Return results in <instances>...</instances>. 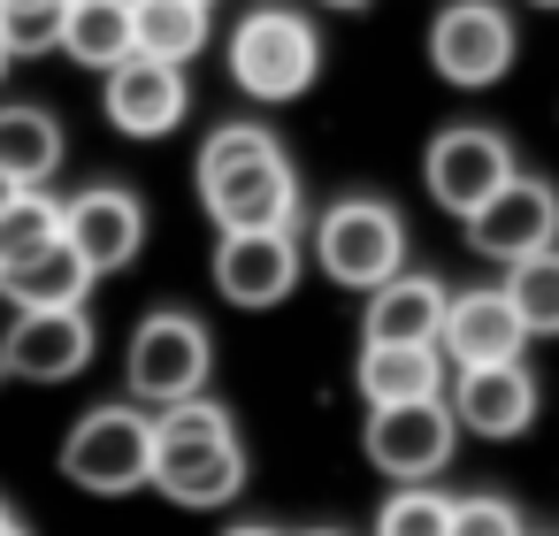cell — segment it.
<instances>
[{
    "mask_svg": "<svg viewBox=\"0 0 559 536\" xmlns=\"http://www.w3.org/2000/svg\"><path fill=\"white\" fill-rule=\"evenodd\" d=\"M506 177H513V146L498 131H483V123H452L421 154V184H429V200L444 215H475Z\"/></svg>",
    "mask_w": 559,
    "mask_h": 536,
    "instance_id": "cell-9",
    "label": "cell"
},
{
    "mask_svg": "<svg viewBox=\"0 0 559 536\" xmlns=\"http://www.w3.org/2000/svg\"><path fill=\"white\" fill-rule=\"evenodd\" d=\"M146 467H154V421L131 414V406H93L70 437H62V475L93 498H123V490H146Z\"/></svg>",
    "mask_w": 559,
    "mask_h": 536,
    "instance_id": "cell-5",
    "label": "cell"
},
{
    "mask_svg": "<svg viewBox=\"0 0 559 536\" xmlns=\"http://www.w3.org/2000/svg\"><path fill=\"white\" fill-rule=\"evenodd\" d=\"M444 536H521V513L506 498L475 490V498H452V528Z\"/></svg>",
    "mask_w": 559,
    "mask_h": 536,
    "instance_id": "cell-27",
    "label": "cell"
},
{
    "mask_svg": "<svg viewBox=\"0 0 559 536\" xmlns=\"http://www.w3.org/2000/svg\"><path fill=\"white\" fill-rule=\"evenodd\" d=\"M0 9H9V0H0Z\"/></svg>",
    "mask_w": 559,
    "mask_h": 536,
    "instance_id": "cell-36",
    "label": "cell"
},
{
    "mask_svg": "<svg viewBox=\"0 0 559 536\" xmlns=\"http://www.w3.org/2000/svg\"><path fill=\"white\" fill-rule=\"evenodd\" d=\"M0 78H9V47H0Z\"/></svg>",
    "mask_w": 559,
    "mask_h": 536,
    "instance_id": "cell-34",
    "label": "cell"
},
{
    "mask_svg": "<svg viewBox=\"0 0 559 536\" xmlns=\"http://www.w3.org/2000/svg\"><path fill=\"white\" fill-rule=\"evenodd\" d=\"M322 9H368V0H322Z\"/></svg>",
    "mask_w": 559,
    "mask_h": 536,
    "instance_id": "cell-30",
    "label": "cell"
},
{
    "mask_svg": "<svg viewBox=\"0 0 559 536\" xmlns=\"http://www.w3.org/2000/svg\"><path fill=\"white\" fill-rule=\"evenodd\" d=\"M452 437H460V421H452V406H444V398L368 406V429H360L368 460H376L383 475H399V483H429V475L452 460Z\"/></svg>",
    "mask_w": 559,
    "mask_h": 536,
    "instance_id": "cell-10",
    "label": "cell"
},
{
    "mask_svg": "<svg viewBox=\"0 0 559 536\" xmlns=\"http://www.w3.org/2000/svg\"><path fill=\"white\" fill-rule=\"evenodd\" d=\"M62 246H70L93 276H116V269H131L139 246H146V207H139L123 184H93V192H78V200L62 207Z\"/></svg>",
    "mask_w": 559,
    "mask_h": 536,
    "instance_id": "cell-12",
    "label": "cell"
},
{
    "mask_svg": "<svg viewBox=\"0 0 559 536\" xmlns=\"http://www.w3.org/2000/svg\"><path fill=\"white\" fill-rule=\"evenodd\" d=\"M16 192H24V184H9V177H0V207H9V200H16Z\"/></svg>",
    "mask_w": 559,
    "mask_h": 536,
    "instance_id": "cell-29",
    "label": "cell"
},
{
    "mask_svg": "<svg viewBox=\"0 0 559 536\" xmlns=\"http://www.w3.org/2000/svg\"><path fill=\"white\" fill-rule=\"evenodd\" d=\"M230 536H276V528H269V521H246V528H230Z\"/></svg>",
    "mask_w": 559,
    "mask_h": 536,
    "instance_id": "cell-28",
    "label": "cell"
},
{
    "mask_svg": "<svg viewBox=\"0 0 559 536\" xmlns=\"http://www.w3.org/2000/svg\"><path fill=\"white\" fill-rule=\"evenodd\" d=\"M207 368H215V337H207L192 314L162 307V314H146V322L131 330V360H123V376H131V391H139L146 406L200 398V391H207Z\"/></svg>",
    "mask_w": 559,
    "mask_h": 536,
    "instance_id": "cell-6",
    "label": "cell"
},
{
    "mask_svg": "<svg viewBox=\"0 0 559 536\" xmlns=\"http://www.w3.org/2000/svg\"><path fill=\"white\" fill-rule=\"evenodd\" d=\"M521 536H528V528H521Z\"/></svg>",
    "mask_w": 559,
    "mask_h": 536,
    "instance_id": "cell-38",
    "label": "cell"
},
{
    "mask_svg": "<svg viewBox=\"0 0 559 536\" xmlns=\"http://www.w3.org/2000/svg\"><path fill=\"white\" fill-rule=\"evenodd\" d=\"M353 383L368 406H414V398H444V360L437 345H368Z\"/></svg>",
    "mask_w": 559,
    "mask_h": 536,
    "instance_id": "cell-18",
    "label": "cell"
},
{
    "mask_svg": "<svg viewBox=\"0 0 559 536\" xmlns=\"http://www.w3.org/2000/svg\"><path fill=\"white\" fill-rule=\"evenodd\" d=\"M55 47L85 70H116L131 55V0H62V39Z\"/></svg>",
    "mask_w": 559,
    "mask_h": 536,
    "instance_id": "cell-20",
    "label": "cell"
},
{
    "mask_svg": "<svg viewBox=\"0 0 559 536\" xmlns=\"http://www.w3.org/2000/svg\"><path fill=\"white\" fill-rule=\"evenodd\" d=\"M62 169V123L47 108H0V177L39 192Z\"/></svg>",
    "mask_w": 559,
    "mask_h": 536,
    "instance_id": "cell-21",
    "label": "cell"
},
{
    "mask_svg": "<svg viewBox=\"0 0 559 536\" xmlns=\"http://www.w3.org/2000/svg\"><path fill=\"white\" fill-rule=\"evenodd\" d=\"M55 238H62V207L47 192H16L9 207H0V276H9L16 261H32V253H47Z\"/></svg>",
    "mask_w": 559,
    "mask_h": 536,
    "instance_id": "cell-24",
    "label": "cell"
},
{
    "mask_svg": "<svg viewBox=\"0 0 559 536\" xmlns=\"http://www.w3.org/2000/svg\"><path fill=\"white\" fill-rule=\"evenodd\" d=\"M307 536H345V528H307Z\"/></svg>",
    "mask_w": 559,
    "mask_h": 536,
    "instance_id": "cell-33",
    "label": "cell"
},
{
    "mask_svg": "<svg viewBox=\"0 0 559 536\" xmlns=\"http://www.w3.org/2000/svg\"><path fill=\"white\" fill-rule=\"evenodd\" d=\"M200 47H207V0H131V55L185 70Z\"/></svg>",
    "mask_w": 559,
    "mask_h": 536,
    "instance_id": "cell-19",
    "label": "cell"
},
{
    "mask_svg": "<svg viewBox=\"0 0 559 536\" xmlns=\"http://www.w3.org/2000/svg\"><path fill=\"white\" fill-rule=\"evenodd\" d=\"M215 291L230 307H276L299 291V238L292 230H223L215 246Z\"/></svg>",
    "mask_w": 559,
    "mask_h": 536,
    "instance_id": "cell-14",
    "label": "cell"
},
{
    "mask_svg": "<svg viewBox=\"0 0 559 536\" xmlns=\"http://www.w3.org/2000/svg\"><path fill=\"white\" fill-rule=\"evenodd\" d=\"M9 521H16V513H9V505H0V536H9Z\"/></svg>",
    "mask_w": 559,
    "mask_h": 536,
    "instance_id": "cell-31",
    "label": "cell"
},
{
    "mask_svg": "<svg viewBox=\"0 0 559 536\" xmlns=\"http://www.w3.org/2000/svg\"><path fill=\"white\" fill-rule=\"evenodd\" d=\"M521 345H528V330L513 322L506 291H460V299L444 307V322H437V360H452V368L521 360Z\"/></svg>",
    "mask_w": 559,
    "mask_h": 536,
    "instance_id": "cell-16",
    "label": "cell"
},
{
    "mask_svg": "<svg viewBox=\"0 0 559 536\" xmlns=\"http://www.w3.org/2000/svg\"><path fill=\"white\" fill-rule=\"evenodd\" d=\"M452 421L475 437H521L536 421V376L521 360H490V368H460L452 383Z\"/></svg>",
    "mask_w": 559,
    "mask_h": 536,
    "instance_id": "cell-15",
    "label": "cell"
},
{
    "mask_svg": "<svg viewBox=\"0 0 559 536\" xmlns=\"http://www.w3.org/2000/svg\"><path fill=\"white\" fill-rule=\"evenodd\" d=\"M314 261H322L330 284L376 291L383 276L406 269V223H399V207H383V200H337L314 223Z\"/></svg>",
    "mask_w": 559,
    "mask_h": 536,
    "instance_id": "cell-4",
    "label": "cell"
},
{
    "mask_svg": "<svg viewBox=\"0 0 559 536\" xmlns=\"http://www.w3.org/2000/svg\"><path fill=\"white\" fill-rule=\"evenodd\" d=\"M93 360V314L85 307H24L0 337V368L24 383H70Z\"/></svg>",
    "mask_w": 559,
    "mask_h": 536,
    "instance_id": "cell-11",
    "label": "cell"
},
{
    "mask_svg": "<svg viewBox=\"0 0 559 536\" xmlns=\"http://www.w3.org/2000/svg\"><path fill=\"white\" fill-rule=\"evenodd\" d=\"M452 528V498L429 483H399L376 513V536H444Z\"/></svg>",
    "mask_w": 559,
    "mask_h": 536,
    "instance_id": "cell-25",
    "label": "cell"
},
{
    "mask_svg": "<svg viewBox=\"0 0 559 536\" xmlns=\"http://www.w3.org/2000/svg\"><path fill=\"white\" fill-rule=\"evenodd\" d=\"M0 291L16 299V314L24 307H85V291H93V269L55 238L47 253H32V261H16L9 276H0Z\"/></svg>",
    "mask_w": 559,
    "mask_h": 536,
    "instance_id": "cell-22",
    "label": "cell"
},
{
    "mask_svg": "<svg viewBox=\"0 0 559 536\" xmlns=\"http://www.w3.org/2000/svg\"><path fill=\"white\" fill-rule=\"evenodd\" d=\"M9 536H32V528H24V521H9Z\"/></svg>",
    "mask_w": 559,
    "mask_h": 536,
    "instance_id": "cell-32",
    "label": "cell"
},
{
    "mask_svg": "<svg viewBox=\"0 0 559 536\" xmlns=\"http://www.w3.org/2000/svg\"><path fill=\"white\" fill-rule=\"evenodd\" d=\"M55 39H62V0H9V9H0V47H9V62L47 55Z\"/></svg>",
    "mask_w": 559,
    "mask_h": 536,
    "instance_id": "cell-26",
    "label": "cell"
},
{
    "mask_svg": "<svg viewBox=\"0 0 559 536\" xmlns=\"http://www.w3.org/2000/svg\"><path fill=\"white\" fill-rule=\"evenodd\" d=\"M513 55H521V39H513L498 0H452V9L429 24V70L444 85H460V93L498 85L513 70Z\"/></svg>",
    "mask_w": 559,
    "mask_h": 536,
    "instance_id": "cell-7",
    "label": "cell"
},
{
    "mask_svg": "<svg viewBox=\"0 0 559 536\" xmlns=\"http://www.w3.org/2000/svg\"><path fill=\"white\" fill-rule=\"evenodd\" d=\"M498 291H506V307H513V322H521L528 337H559V246L513 261Z\"/></svg>",
    "mask_w": 559,
    "mask_h": 536,
    "instance_id": "cell-23",
    "label": "cell"
},
{
    "mask_svg": "<svg viewBox=\"0 0 559 536\" xmlns=\"http://www.w3.org/2000/svg\"><path fill=\"white\" fill-rule=\"evenodd\" d=\"M207 9H215V0H207Z\"/></svg>",
    "mask_w": 559,
    "mask_h": 536,
    "instance_id": "cell-37",
    "label": "cell"
},
{
    "mask_svg": "<svg viewBox=\"0 0 559 536\" xmlns=\"http://www.w3.org/2000/svg\"><path fill=\"white\" fill-rule=\"evenodd\" d=\"M230 78L246 100L276 108V100H299L314 78H322V39L299 9H253L238 32H230Z\"/></svg>",
    "mask_w": 559,
    "mask_h": 536,
    "instance_id": "cell-3",
    "label": "cell"
},
{
    "mask_svg": "<svg viewBox=\"0 0 559 536\" xmlns=\"http://www.w3.org/2000/svg\"><path fill=\"white\" fill-rule=\"evenodd\" d=\"M536 9H559V0H536Z\"/></svg>",
    "mask_w": 559,
    "mask_h": 536,
    "instance_id": "cell-35",
    "label": "cell"
},
{
    "mask_svg": "<svg viewBox=\"0 0 559 536\" xmlns=\"http://www.w3.org/2000/svg\"><path fill=\"white\" fill-rule=\"evenodd\" d=\"M154 421V467L146 483L169 498V505H230L246 490V444L230 429V414L215 398H177Z\"/></svg>",
    "mask_w": 559,
    "mask_h": 536,
    "instance_id": "cell-2",
    "label": "cell"
},
{
    "mask_svg": "<svg viewBox=\"0 0 559 536\" xmlns=\"http://www.w3.org/2000/svg\"><path fill=\"white\" fill-rule=\"evenodd\" d=\"M467 223V246L483 253V261H498V269H513V261H528V253H544L551 238H559V192L544 184V177H506L475 215H460Z\"/></svg>",
    "mask_w": 559,
    "mask_h": 536,
    "instance_id": "cell-8",
    "label": "cell"
},
{
    "mask_svg": "<svg viewBox=\"0 0 559 536\" xmlns=\"http://www.w3.org/2000/svg\"><path fill=\"white\" fill-rule=\"evenodd\" d=\"M200 200L223 230H292L299 223V169L261 123H223L200 146Z\"/></svg>",
    "mask_w": 559,
    "mask_h": 536,
    "instance_id": "cell-1",
    "label": "cell"
},
{
    "mask_svg": "<svg viewBox=\"0 0 559 536\" xmlns=\"http://www.w3.org/2000/svg\"><path fill=\"white\" fill-rule=\"evenodd\" d=\"M100 78H108L100 108H108V123H116L123 139H169V131L185 123V108H192V93H185V70H177V62L123 55V62H116V70H100Z\"/></svg>",
    "mask_w": 559,
    "mask_h": 536,
    "instance_id": "cell-13",
    "label": "cell"
},
{
    "mask_svg": "<svg viewBox=\"0 0 559 536\" xmlns=\"http://www.w3.org/2000/svg\"><path fill=\"white\" fill-rule=\"evenodd\" d=\"M444 284L437 276H383L368 291V314H360V345H437V322H444Z\"/></svg>",
    "mask_w": 559,
    "mask_h": 536,
    "instance_id": "cell-17",
    "label": "cell"
}]
</instances>
